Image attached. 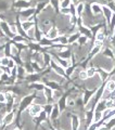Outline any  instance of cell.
Listing matches in <instances>:
<instances>
[{"instance_id":"ac0fdd59","label":"cell","mask_w":115,"mask_h":130,"mask_svg":"<svg viewBox=\"0 0 115 130\" xmlns=\"http://www.w3.org/2000/svg\"><path fill=\"white\" fill-rule=\"evenodd\" d=\"M44 95L45 99H46V103H54V100H53V90L48 87H45L44 89Z\"/></svg>"},{"instance_id":"74e56055","label":"cell","mask_w":115,"mask_h":130,"mask_svg":"<svg viewBox=\"0 0 115 130\" xmlns=\"http://www.w3.org/2000/svg\"><path fill=\"white\" fill-rule=\"evenodd\" d=\"M71 6V0H60V8H68Z\"/></svg>"},{"instance_id":"db71d44e","label":"cell","mask_w":115,"mask_h":130,"mask_svg":"<svg viewBox=\"0 0 115 130\" xmlns=\"http://www.w3.org/2000/svg\"><path fill=\"white\" fill-rule=\"evenodd\" d=\"M2 20H3V16H2V15H0V23H1Z\"/></svg>"},{"instance_id":"8fae6325","label":"cell","mask_w":115,"mask_h":130,"mask_svg":"<svg viewBox=\"0 0 115 130\" xmlns=\"http://www.w3.org/2000/svg\"><path fill=\"white\" fill-rule=\"evenodd\" d=\"M45 36L48 38V39H55L60 36V31H59V28L56 26H51L49 29L47 30V32H45Z\"/></svg>"},{"instance_id":"2e32d148","label":"cell","mask_w":115,"mask_h":130,"mask_svg":"<svg viewBox=\"0 0 115 130\" xmlns=\"http://www.w3.org/2000/svg\"><path fill=\"white\" fill-rule=\"evenodd\" d=\"M112 13L113 11L110 9L108 6H103L102 7V15L104 18V21H105V24H106V27L109 26V23H110V19L112 16Z\"/></svg>"},{"instance_id":"8992f818","label":"cell","mask_w":115,"mask_h":130,"mask_svg":"<svg viewBox=\"0 0 115 130\" xmlns=\"http://www.w3.org/2000/svg\"><path fill=\"white\" fill-rule=\"evenodd\" d=\"M83 88V96H81V99H83V102H84V105L85 106H87L88 102L90 101V99L92 98V95L94 94V92H96L97 88H93V89H88L87 87H81Z\"/></svg>"},{"instance_id":"9c48e42d","label":"cell","mask_w":115,"mask_h":130,"mask_svg":"<svg viewBox=\"0 0 115 130\" xmlns=\"http://www.w3.org/2000/svg\"><path fill=\"white\" fill-rule=\"evenodd\" d=\"M42 83L45 84V86L52 89V90H61L63 91L62 86H61L60 83H58L55 80H47L46 78H42Z\"/></svg>"},{"instance_id":"6f0895ef","label":"cell","mask_w":115,"mask_h":130,"mask_svg":"<svg viewBox=\"0 0 115 130\" xmlns=\"http://www.w3.org/2000/svg\"><path fill=\"white\" fill-rule=\"evenodd\" d=\"M56 129H58V130H63V129H60V128H56Z\"/></svg>"},{"instance_id":"9f6ffc18","label":"cell","mask_w":115,"mask_h":130,"mask_svg":"<svg viewBox=\"0 0 115 130\" xmlns=\"http://www.w3.org/2000/svg\"><path fill=\"white\" fill-rule=\"evenodd\" d=\"M0 65H1V56H0Z\"/></svg>"},{"instance_id":"7a4b0ae2","label":"cell","mask_w":115,"mask_h":130,"mask_svg":"<svg viewBox=\"0 0 115 130\" xmlns=\"http://www.w3.org/2000/svg\"><path fill=\"white\" fill-rule=\"evenodd\" d=\"M73 89H71V90H68L66 92H64L62 95L60 96V99L56 101V105H58V107H59L60 109V113H63L65 109H66L67 107V96L69 95V93L72 92Z\"/></svg>"},{"instance_id":"f1b7e54d","label":"cell","mask_w":115,"mask_h":130,"mask_svg":"<svg viewBox=\"0 0 115 130\" xmlns=\"http://www.w3.org/2000/svg\"><path fill=\"white\" fill-rule=\"evenodd\" d=\"M79 36H80V34L78 31H75V32H73V34H71L69 36H67V43L68 44H73V43L77 42Z\"/></svg>"},{"instance_id":"f5cc1de1","label":"cell","mask_w":115,"mask_h":130,"mask_svg":"<svg viewBox=\"0 0 115 130\" xmlns=\"http://www.w3.org/2000/svg\"><path fill=\"white\" fill-rule=\"evenodd\" d=\"M1 125H2V118L0 117V127H1Z\"/></svg>"},{"instance_id":"6da1fadb","label":"cell","mask_w":115,"mask_h":130,"mask_svg":"<svg viewBox=\"0 0 115 130\" xmlns=\"http://www.w3.org/2000/svg\"><path fill=\"white\" fill-rule=\"evenodd\" d=\"M37 99V92L34 91L33 93H30L25 96H23L20 103L18 105V111H16V115H15V118H14V121H15V126L19 128H22L21 126V116L24 111H26L28 108V106L34 102V101Z\"/></svg>"},{"instance_id":"681fc988","label":"cell","mask_w":115,"mask_h":130,"mask_svg":"<svg viewBox=\"0 0 115 130\" xmlns=\"http://www.w3.org/2000/svg\"><path fill=\"white\" fill-rule=\"evenodd\" d=\"M37 2H44V1H49V0H36Z\"/></svg>"},{"instance_id":"3957f363","label":"cell","mask_w":115,"mask_h":130,"mask_svg":"<svg viewBox=\"0 0 115 130\" xmlns=\"http://www.w3.org/2000/svg\"><path fill=\"white\" fill-rule=\"evenodd\" d=\"M49 66L51 67V70L55 73V74L58 75V76H60V77H62V78H64V79H67V77H66V75H65V70L63 67H61L59 64H58L54 60H51L50 61V64H49Z\"/></svg>"},{"instance_id":"d6a6232c","label":"cell","mask_w":115,"mask_h":130,"mask_svg":"<svg viewBox=\"0 0 115 130\" xmlns=\"http://www.w3.org/2000/svg\"><path fill=\"white\" fill-rule=\"evenodd\" d=\"M52 107H53V103H46L45 105H42V111L46 112V114L48 115V117L50 116L51 111H52Z\"/></svg>"},{"instance_id":"f546056e","label":"cell","mask_w":115,"mask_h":130,"mask_svg":"<svg viewBox=\"0 0 115 130\" xmlns=\"http://www.w3.org/2000/svg\"><path fill=\"white\" fill-rule=\"evenodd\" d=\"M49 5H50L52 9L54 10L55 14L59 13V11H60V0H49Z\"/></svg>"},{"instance_id":"5b68a950","label":"cell","mask_w":115,"mask_h":130,"mask_svg":"<svg viewBox=\"0 0 115 130\" xmlns=\"http://www.w3.org/2000/svg\"><path fill=\"white\" fill-rule=\"evenodd\" d=\"M0 31H1L2 34L9 39H12L14 37V34L11 31L10 24L8 23L7 21H5V20H2L1 23H0Z\"/></svg>"},{"instance_id":"5bb4252c","label":"cell","mask_w":115,"mask_h":130,"mask_svg":"<svg viewBox=\"0 0 115 130\" xmlns=\"http://www.w3.org/2000/svg\"><path fill=\"white\" fill-rule=\"evenodd\" d=\"M73 54V52L71 50V48H68L67 46L63 48L62 50H60L59 52H58V56H60V58H62V59H65V60H71V56Z\"/></svg>"},{"instance_id":"f907efd6","label":"cell","mask_w":115,"mask_h":130,"mask_svg":"<svg viewBox=\"0 0 115 130\" xmlns=\"http://www.w3.org/2000/svg\"><path fill=\"white\" fill-rule=\"evenodd\" d=\"M13 130H22V128H19V127H15Z\"/></svg>"},{"instance_id":"7c38bea8","label":"cell","mask_w":115,"mask_h":130,"mask_svg":"<svg viewBox=\"0 0 115 130\" xmlns=\"http://www.w3.org/2000/svg\"><path fill=\"white\" fill-rule=\"evenodd\" d=\"M13 7L20 11V10L27 9V8L32 7V3H31V1H28V0H15L13 3Z\"/></svg>"},{"instance_id":"44dd1931","label":"cell","mask_w":115,"mask_h":130,"mask_svg":"<svg viewBox=\"0 0 115 130\" xmlns=\"http://www.w3.org/2000/svg\"><path fill=\"white\" fill-rule=\"evenodd\" d=\"M106 108H108V104H106V100H105V99H101V100L99 101V102L97 103L96 106H94V112L103 113Z\"/></svg>"},{"instance_id":"4dcf8cb0","label":"cell","mask_w":115,"mask_h":130,"mask_svg":"<svg viewBox=\"0 0 115 130\" xmlns=\"http://www.w3.org/2000/svg\"><path fill=\"white\" fill-rule=\"evenodd\" d=\"M13 42H23V43H27L30 40L28 39H26L25 37H23V36H21V35H19V34H16V35H14V37L11 39Z\"/></svg>"},{"instance_id":"f6af8a7d","label":"cell","mask_w":115,"mask_h":130,"mask_svg":"<svg viewBox=\"0 0 115 130\" xmlns=\"http://www.w3.org/2000/svg\"><path fill=\"white\" fill-rule=\"evenodd\" d=\"M111 44H112V47L114 48V50H115V39L111 38Z\"/></svg>"},{"instance_id":"d6986e66","label":"cell","mask_w":115,"mask_h":130,"mask_svg":"<svg viewBox=\"0 0 115 130\" xmlns=\"http://www.w3.org/2000/svg\"><path fill=\"white\" fill-rule=\"evenodd\" d=\"M96 72H97V74L99 75V77H100L101 83L106 81L109 79V71L104 70L103 67H96Z\"/></svg>"},{"instance_id":"603a6c76","label":"cell","mask_w":115,"mask_h":130,"mask_svg":"<svg viewBox=\"0 0 115 130\" xmlns=\"http://www.w3.org/2000/svg\"><path fill=\"white\" fill-rule=\"evenodd\" d=\"M90 10H91V13L93 16H98L102 14V7L98 3L94 2H90Z\"/></svg>"},{"instance_id":"94428289","label":"cell","mask_w":115,"mask_h":130,"mask_svg":"<svg viewBox=\"0 0 115 130\" xmlns=\"http://www.w3.org/2000/svg\"><path fill=\"white\" fill-rule=\"evenodd\" d=\"M114 94H115V93H114ZM112 95H113V94H112Z\"/></svg>"},{"instance_id":"bcb514c9","label":"cell","mask_w":115,"mask_h":130,"mask_svg":"<svg viewBox=\"0 0 115 130\" xmlns=\"http://www.w3.org/2000/svg\"><path fill=\"white\" fill-rule=\"evenodd\" d=\"M111 36H112V39H115V27H114V29H113V31H112V34H111Z\"/></svg>"},{"instance_id":"91938a15","label":"cell","mask_w":115,"mask_h":130,"mask_svg":"<svg viewBox=\"0 0 115 130\" xmlns=\"http://www.w3.org/2000/svg\"><path fill=\"white\" fill-rule=\"evenodd\" d=\"M0 35H1V31H0Z\"/></svg>"},{"instance_id":"d4e9b609","label":"cell","mask_w":115,"mask_h":130,"mask_svg":"<svg viewBox=\"0 0 115 130\" xmlns=\"http://www.w3.org/2000/svg\"><path fill=\"white\" fill-rule=\"evenodd\" d=\"M41 56H42V62H44V65H42V67H48L49 66V64H50V61L52 60V55L50 52H48V51H44L41 52Z\"/></svg>"},{"instance_id":"11a10c76","label":"cell","mask_w":115,"mask_h":130,"mask_svg":"<svg viewBox=\"0 0 115 130\" xmlns=\"http://www.w3.org/2000/svg\"><path fill=\"white\" fill-rule=\"evenodd\" d=\"M113 62H115V51H114V60H113Z\"/></svg>"},{"instance_id":"ba28073f","label":"cell","mask_w":115,"mask_h":130,"mask_svg":"<svg viewBox=\"0 0 115 130\" xmlns=\"http://www.w3.org/2000/svg\"><path fill=\"white\" fill-rule=\"evenodd\" d=\"M14 118H15V111L6 113L5 115H3V117H2V126L7 128L8 126H10L11 124H13Z\"/></svg>"},{"instance_id":"1f68e13d","label":"cell","mask_w":115,"mask_h":130,"mask_svg":"<svg viewBox=\"0 0 115 130\" xmlns=\"http://www.w3.org/2000/svg\"><path fill=\"white\" fill-rule=\"evenodd\" d=\"M23 67L25 70L26 74H32V73H35L34 72V68H33L32 64H31V61H26V62L23 63Z\"/></svg>"},{"instance_id":"4316f807","label":"cell","mask_w":115,"mask_h":130,"mask_svg":"<svg viewBox=\"0 0 115 130\" xmlns=\"http://www.w3.org/2000/svg\"><path fill=\"white\" fill-rule=\"evenodd\" d=\"M75 10H76V15L77 18H83V13L85 10V2L79 1L78 3L75 5Z\"/></svg>"},{"instance_id":"d590c367","label":"cell","mask_w":115,"mask_h":130,"mask_svg":"<svg viewBox=\"0 0 115 130\" xmlns=\"http://www.w3.org/2000/svg\"><path fill=\"white\" fill-rule=\"evenodd\" d=\"M9 9V3L5 0H0V11H7Z\"/></svg>"},{"instance_id":"ffe728a7","label":"cell","mask_w":115,"mask_h":130,"mask_svg":"<svg viewBox=\"0 0 115 130\" xmlns=\"http://www.w3.org/2000/svg\"><path fill=\"white\" fill-rule=\"evenodd\" d=\"M60 115H61V113H60V109H59V107H58L56 103H53V107H52L50 116H49V119L52 120V121H55L60 117Z\"/></svg>"},{"instance_id":"e0dca14e","label":"cell","mask_w":115,"mask_h":130,"mask_svg":"<svg viewBox=\"0 0 115 130\" xmlns=\"http://www.w3.org/2000/svg\"><path fill=\"white\" fill-rule=\"evenodd\" d=\"M45 87H46V86H45V84L44 83H40V81H36V83L28 84V89H31V90H34L36 92H42Z\"/></svg>"},{"instance_id":"cb8c5ba5","label":"cell","mask_w":115,"mask_h":130,"mask_svg":"<svg viewBox=\"0 0 115 130\" xmlns=\"http://www.w3.org/2000/svg\"><path fill=\"white\" fill-rule=\"evenodd\" d=\"M36 20H37V18L35 19V21H30V20L21 21V27L23 28V30L26 32L27 30H30L31 28L34 27V26H35V23H36Z\"/></svg>"},{"instance_id":"4fadbf2b","label":"cell","mask_w":115,"mask_h":130,"mask_svg":"<svg viewBox=\"0 0 115 130\" xmlns=\"http://www.w3.org/2000/svg\"><path fill=\"white\" fill-rule=\"evenodd\" d=\"M85 121H86V129H87L90 125L93 123V113L94 109L89 108V109H85Z\"/></svg>"},{"instance_id":"680465c9","label":"cell","mask_w":115,"mask_h":130,"mask_svg":"<svg viewBox=\"0 0 115 130\" xmlns=\"http://www.w3.org/2000/svg\"><path fill=\"white\" fill-rule=\"evenodd\" d=\"M28 1H32V0H28Z\"/></svg>"},{"instance_id":"9a60e30c","label":"cell","mask_w":115,"mask_h":130,"mask_svg":"<svg viewBox=\"0 0 115 130\" xmlns=\"http://www.w3.org/2000/svg\"><path fill=\"white\" fill-rule=\"evenodd\" d=\"M52 55V59L55 61V62L60 65L61 67H63L64 70L66 67H68L69 65H71V62H69V60H65V59H62V58H60V56H58L56 54H51Z\"/></svg>"},{"instance_id":"8d00e7d4","label":"cell","mask_w":115,"mask_h":130,"mask_svg":"<svg viewBox=\"0 0 115 130\" xmlns=\"http://www.w3.org/2000/svg\"><path fill=\"white\" fill-rule=\"evenodd\" d=\"M78 77H79L80 80H87V79H89L88 76H87V73H86V70H81L79 72V74H78Z\"/></svg>"},{"instance_id":"ab89813d","label":"cell","mask_w":115,"mask_h":130,"mask_svg":"<svg viewBox=\"0 0 115 130\" xmlns=\"http://www.w3.org/2000/svg\"><path fill=\"white\" fill-rule=\"evenodd\" d=\"M59 13L63 14V15H68L69 16V7L68 8H60Z\"/></svg>"},{"instance_id":"c3c4849f","label":"cell","mask_w":115,"mask_h":130,"mask_svg":"<svg viewBox=\"0 0 115 130\" xmlns=\"http://www.w3.org/2000/svg\"><path fill=\"white\" fill-rule=\"evenodd\" d=\"M78 2H79V0H71V3H73V5H76Z\"/></svg>"},{"instance_id":"7bdbcfd3","label":"cell","mask_w":115,"mask_h":130,"mask_svg":"<svg viewBox=\"0 0 115 130\" xmlns=\"http://www.w3.org/2000/svg\"><path fill=\"white\" fill-rule=\"evenodd\" d=\"M0 102H1V103H6L5 92H2V91H0Z\"/></svg>"},{"instance_id":"ee69618b","label":"cell","mask_w":115,"mask_h":130,"mask_svg":"<svg viewBox=\"0 0 115 130\" xmlns=\"http://www.w3.org/2000/svg\"><path fill=\"white\" fill-rule=\"evenodd\" d=\"M67 106H75V101H73V100L68 101L67 100Z\"/></svg>"},{"instance_id":"f35d334b","label":"cell","mask_w":115,"mask_h":130,"mask_svg":"<svg viewBox=\"0 0 115 130\" xmlns=\"http://www.w3.org/2000/svg\"><path fill=\"white\" fill-rule=\"evenodd\" d=\"M91 2L98 3V5H100L101 7H103V6H108L109 0H91Z\"/></svg>"},{"instance_id":"484cf974","label":"cell","mask_w":115,"mask_h":130,"mask_svg":"<svg viewBox=\"0 0 115 130\" xmlns=\"http://www.w3.org/2000/svg\"><path fill=\"white\" fill-rule=\"evenodd\" d=\"M25 76H26V72L24 70L23 65H18V66H16V79L24 80Z\"/></svg>"},{"instance_id":"7dc6e473","label":"cell","mask_w":115,"mask_h":130,"mask_svg":"<svg viewBox=\"0 0 115 130\" xmlns=\"http://www.w3.org/2000/svg\"><path fill=\"white\" fill-rule=\"evenodd\" d=\"M5 104H6V103H1V102H0V111L5 108Z\"/></svg>"},{"instance_id":"277c9868","label":"cell","mask_w":115,"mask_h":130,"mask_svg":"<svg viewBox=\"0 0 115 130\" xmlns=\"http://www.w3.org/2000/svg\"><path fill=\"white\" fill-rule=\"evenodd\" d=\"M18 15L20 16V20H21V21L30 20L32 16L35 15V7H30V8H27V9L20 10Z\"/></svg>"},{"instance_id":"30bf717a","label":"cell","mask_w":115,"mask_h":130,"mask_svg":"<svg viewBox=\"0 0 115 130\" xmlns=\"http://www.w3.org/2000/svg\"><path fill=\"white\" fill-rule=\"evenodd\" d=\"M41 111H42V105L41 104H38V103H34V102H33L30 105V106H28V112H30V115L32 117L37 116Z\"/></svg>"},{"instance_id":"e575fe53","label":"cell","mask_w":115,"mask_h":130,"mask_svg":"<svg viewBox=\"0 0 115 130\" xmlns=\"http://www.w3.org/2000/svg\"><path fill=\"white\" fill-rule=\"evenodd\" d=\"M88 40H89V39L86 37V36L80 35V36H79V38H78V40H77V43H78V46H79V47H83V46H86V44H87Z\"/></svg>"},{"instance_id":"52a82bcc","label":"cell","mask_w":115,"mask_h":130,"mask_svg":"<svg viewBox=\"0 0 115 130\" xmlns=\"http://www.w3.org/2000/svg\"><path fill=\"white\" fill-rule=\"evenodd\" d=\"M33 120H34V123H35V130H37V129L40 127V126H41V124L44 123V121L49 120V117H48V115L46 114V112L41 111L37 116L33 117Z\"/></svg>"},{"instance_id":"816d5d0a","label":"cell","mask_w":115,"mask_h":130,"mask_svg":"<svg viewBox=\"0 0 115 130\" xmlns=\"http://www.w3.org/2000/svg\"><path fill=\"white\" fill-rule=\"evenodd\" d=\"M6 129V127H3V126L1 125V127H0V130H5Z\"/></svg>"},{"instance_id":"7402d4cb","label":"cell","mask_w":115,"mask_h":130,"mask_svg":"<svg viewBox=\"0 0 115 130\" xmlns=\"http://www.w3.org/2000/svg\"><path fill=\"white\" fill-rule=\"evenodd\" d=\"M71 124H72V130H78L79 129V125H80V119L78 115L75 114H71Z\"/></svg>"},{"instance_id":"60d3db41","label":"cell","mask_w":115,"mask_h":130,"mask_svg":"<svg viewBox=\"0 0 115 130\" xmlns=\"http://www.w3.org/2000/svg\"><path fill=\"white\" fill-rule=\"evenodd\" d=\"M9 59L10 58H8V56H1V65L2 66H7L8 63H9Z\"/></svg>"},{"instance_id":"83f0119b","label":"cell","mask_w":115,"mask_h":130,"mask_svg":"<svg viewBox=\"0 0 115 130\" xmlns=\"http://www.w3.org/2000/svg\"><path fill=\"white\" fill-rule=\"evenodd\" d=\"M102 55L105 56V58H108L111 61H113L114 60V50L112 48H110V47L105 48L104 50L102 51Z\"/></svg>"},{"instance_id":"b9f144b4","label":"cell","mask_w":115,"mask_h":130,"mask_svg":"<svg viewBox=\"0 0 115 130\" xmlns=\"http://www.w3.org/2000/svg\"><path fill=\"white\" fill-rule=\"evenodd\" d=\"M7 66L9 67L10 70H11V68H13V67H15V66H16V64H15V62H14V60L12 59V58H10V59H9V63H8Z\"/></svg>"},{"instance_id":"836d02e7","label":"cell","mask_w":115,"mask_h":130,"mask_svg":"<svg viewBox=\"0 0 115 130\" xmlns=\"http://www.w3.org/2000/svg\"><path fill=\"white\" fill-rule=\"evenodd\" d=\"M86 73H87V76L88 78H92L94 75H97V72H96V67L93 66H90L88 68H86Z\"/></svg>"}]
</instances>
